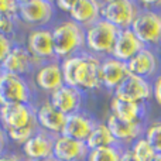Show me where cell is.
<instances>
[{
    "mask_svg": "<svg viewBox=\"0 0 161 161\" xmlns=\"http://www.w3.org/2000/svg\"><path fill=\"white\" fill-rule=\"evenodd\" d=\"M64 83L85 92L97 91L100 83V58L82 51L72 57L61 59Z\"/></svg>",
    "mask_w": 161,
    "mask_h": 161,
    "instance_id": "1",
    "label": "cell"
},
{
    "mask_svg": "<svg viewBox=\"0 0 161 161\" xmlns=\"http://www.w3.org/2000/svg\"><path fill=\"white\" fill-rule=\"evenodd\" d=\"M54 51L58 61L85 51V30L72 20H61L53 28Z\"/></svg>",
    "mask_w": 161,
    "mask_h": 161,
    "instance_id": "2",
    "label": "cell"
},
{
    "mask_svg": "<svg viewBox=\"0 0 161 161\" xmlns=\"http://www.w3.org/2000/svg\"><path fill=\"white\" fill-rule=\"evenodd\" d=\"M119 30L106 20L99 19L85 30V51L97 58L112 55Z\"/></svg>",
    "mask_w": 161,
    "mask_h": 161,
    "instance_id": "3",
    "label": "cell"
},
{
    "mask_svg": "<svg viewBox=\"0 0 161 161\" xmlns=\"http://www.w3.org/2000/svg\"><path fill=\"white\" fill-rule=\"evenodd\" d=\"M57 8L51 0H19V23L31 28L48 27L55 17Z\"/></svg>",
    "mask_w": 161,
    "mask_h": 161,
    "instance_id": "4",
    "label": "cell"
},
{
    "mask_svg": "<svg viewBox=\"0 0 161 161\" xmlns=\"http://www.w3.org/2000/svg\"><path fill=\"white\" fill-rule=\"evenodd\" d=\"M139 2L134 0H105L100 6V19L113 24L117 30L130 28L140 14Z\"/></svg>",
    "mask_w": 161,
    "mask_h": 161,
    "instance_id": "5",
    "label": "cell"
},
{
    "mask_svg": "<svg viewBox=\"0 0 161 161\" xmlns=\"http://www.w3.org/2000/svg\"><path fill=\"white\" fill-rule=\"evenodd\" d=\"M34 88L27 78L2 72L0 75V106L16 103H34Z\"/></svg>",
    "mask_w": 161,
    "mask_h": 161,
    "instance_id": "6",
    "label": "cell"
},
{
    "mask_svg": "<svg viewBox=\"0 0 161 161\" xmlns=\"http://www.w3.org/2000/svg\"><path fill=\"white\" fill-rule=\"evenodd\" d=\"M41 64V61L36 59L30 54L25 44L14 42L10 53L0 64V69L6 74H13V75L23 76V78H28L36 72V69Z\"/></svg>",
    "mask_w": 161,
    "mask_h": 161,
    "instance_id": "7",
    "label": "cell"
},
{
    "mask_svg": "<svg viewBox=\"0 0 161 161\" xmlns=\"http://www.w3.org/2000/svg\"><path fill=\"white\" fill-rule=\"evenodd\" d=\"M31 125H37L34 103L0 106V129L3 131L17 130Z\"/></svg>",
    "mask_w": 161,
    "mask_h": 161,
    "instance_id": "8",
    "label": "cell"
},
{
    "mask_svg": "<svg viewBox=\"0 0 161 161\" xmlns=\"http://www.w3.org/2000/svg\"><path fill=\"white\" fill-rule=\"evenodd\" d=\"M130 28L146 47L157 48L161 37V13L157 10H142Z\"/></svg>",
    "mask_w": 161,
    "mask_h": 161,
    "instance_id": "9",
    "label": "cell"
},
{
    "mask_svg": "<svg viewBox=\"0 0 161 161\" xmlns=\"http://www.w3.org/2000/svg\"><path fill=\"white\" fill-rule=\"evenodd\" d=\"M112 93L113 97L126 102L147 103L150 99H153V85L151 80L127 75Z\"/></svg>",
    "mask_w": 161,
    "mask_h": 161,
    "instance_id": "10",
    "label": "cell"
},
{
    "mask_svg": "<svg viewBox=\"0 0 161 161\" xmlns=\"http://www.w3.org/2000/svg\"><path fill=\"white\" fill-rule=\"evenodd\" d=\"M25 47L36 59L47 62L55 58L53 31L50 27L31 28L25 37Z\"/></svg>",
    "mask_w": 161,
    "mask_h": 161,
    "instance_id": "11",
    "label": "cell"
},
{
    "mask_svg": "<svg viewBox=\"0 0 161 161\" xmlns=\"http://www.w3.org/2000/svg\"><path fill=\"white\" fill-rule=\"evenodd\" d=\"M129 75H134L139 78L153 80L160 74L161 69V59L157 54L156 48H143L137 55H134L127 62Z\"/></svg>",
    "mask_w": 161,
    "mask_h": 161,
    "instance_id": "12",
    "label": "cell"
},
{
    "mask_svg": "<svg viewBox=\"0 0 161 161\" xmlns=\"http://www.w3.org/2000/svg\"><path fill=\"white\" fill-rule=\"evenodd\" d=\"M33 83L36 89L44 92L50 96L53 92L59 89L64 83V76H62L61 62L58 59H51V61L42 62L36 72L33 74Z\"/></svg>",
    "mask_w": 161,
    "mask_h": 161,
    "instance_id": "13",
    "label": "cell"
},
{
    "mask_svg": "<svg viewBox=\"0 0 161 161\" xmlns=\"http://www.w3.org/2000/svg\"><path fill=\"white\" fill-rule=\"evenodd\" d=\"M55 136L47 131L38 130L21 146V156L27 161H42L53 157Z\"/></svg>",
    "mask_w": 161,
    "mask_h": 161,
    "instance_id": "14",
    "label": "cell"
},
{
    "mask_svg": "<svg viewBox=\"0 0 161 161\" xmlns=\"http://www.w3.org/2000/svg\"><path fill=\"white\" fill-rule=\"evenodd\" d=\"M105 123L110 130L112 136L114 137L116 143L122 147H129L136 139L142 137L146 126V123L126 122V120L119 119L113 114H109Z\"/></svg>",
    "mask_w": 161,
    "mask_h": 161,
    "instance_id": "15",
    "label": "cell"
},
{
    "mask_svg": "<svg viewBox=\"0 0 161 161\" xmlns=\"http://www.w3.org/2000/svg\"><path fill=\"white\" fill-rule=\"evenodd\" d=\"M48 100L57 110H59L65 116H68V114L82 110L83 92L74 88V86L62 85L61 88L57 89L55 92H53L48 96Z\"/></svg>",
    "mask_w": 161,
    "mask_h": 161,
    "instance_id": "16",
    "label": "cell"
},
{
    "mask_svg": "<svg viewBox=\"0 0 161 161\" xmlns=\"http://www.w3.org/2000/svg\"><path fill=\"white\" fill-rule=\"evenodd\" d=\"M34 106H36V120L38 129L54 134V136L61 134L67 116L59 110H57L48 99L42 100L41 103Z\"/></svg>",
    "mask_w": 161,
    "mask_h": 161,
    "instance_id": "17",
    "label": "cell"
},
{
    "mask_svg": "<svg viewBox=\"0 0 161 161\" xmlns=\"http://www.w3.org/2000/svg\"><path fill=\"white\" fill-rule=\"evenodd\" d=\"M96 120L88 113V112H76V113L68 114L65 119V125L62 129V136L69 137L79 142H86L89 134L92 133Z\"/></svg>",
    "mask_w": 161,
    "mask_h": 161,
    "instance_id": "18",
    "label": "cell"
},
{
    "mask_svg": "<svg viewBox=\"0 0 161 161\" xmlns=\"http://www.w3.org/2000/svg\"><path fill=\"white\" fill-rule=\"evenodd\" d=\"M89 153L85 142L74 140L62 134L55 136L53 157L58 161H85Z\"/></svg>",
    "mask_w": 161,
    "mask_h": 161,
    "instance_id": "19",
    "label": "cell"
},
{
    "mask_svg": "<svg viewBox=\"0 0 161 161\" xmlns=\"http://www.w3.org/2000/svg\"><path fill=\"white\" fill-rule=\"evenodd\" d=\"M143 48H146V45L137 38V36L131 31V28L119 30V34L116 37V42H114V47L110 57H113L114 59H117L120 62L127 64Z\"/></svg>",
    "mask_w": 161,
    "mask_h": 161,
    "instance_id": "20",
    "label": "cell"
},
{
    "mask_svg": "<svg viewBox=\"0 0 161 161\" xmlns=\"http://www.w3.org/2000/svg\"><path fill=\"white\" fill-rule=\"evenodd\" d=\"M100 0H74L68 19L86 30L100 19Z\"/></svg>",
    "mask_w": 161,
    "mask_h": 161,
    "instance_id": "21",
    "label": "cell"
},
{
    "mask_svg": "<svg viewBox=\"0 0 161 161\" xmlns=\"http://www.w3.org/2000/svg\"><path fill=\"white\" fill-rule=\"evenodd\" d=\"M129 75L127 65L114 59L113 57H106L100 59V83L102 88L113 92L126 76Z\"/></svg>",
    "mask_w": 161,
    "mask_h": 161,
    "instance_id": "22",
    "label": "cell"
},
{
    "mask_svg": "<svg viewBox=\"0 0 161 161\" xmlns=\"http://www.w3.org/2000/svg\"><path fill=\"white\" fill-rule=\"evenodd\" d=\"M110 114L119 117L126 122L134 123H146L148 114L147 103H134L126 102L116 97H112L110 100Z\"/></svg>",
    "mask_w": 161,
    "mask_h": 161,
    "instance_id": "23",
    "label": "cell"
},
{
    "mask_svg": "<svg viewBox=\"0 0 161 161\" xmlns=\"http://www.w3.org/2000/svg\"><path fill=\"white\" fill-rule=\"evenodd\" d=\"M86 147L89 150H96V148L108 147V146H116V140L112 136L109 127L106 126L105 122H96L92 133L89 134V137L85 142ZM119 146V144H117Z\"/></svg>",
    "mask_w": 161,
    "mask_h": 161,
    "instance_id": "24",
    "label": "cell"
},
{
    "mask_svg": "<svg viewBox=\"0 0 161 161\" xmlns=\"http://www.w3.org/2000/svg\"><path fill=\"white\" fill-rule=\"evenodd\" d=\"M123 147L122 146H108V147L89 150L85 161H120Z\"/></svg>",
    "mask_w": 161,
    "mask_h": 161,
    "instance_id": "25",
    "label": "cell"
},
{
    "mask_svg": "<svg viewBox=\"0 0 161 161\" xmlns=\"http://www.w3.org/2000/svg\"><path fill=\"white\" fill-rule=\"evenodd\" d=\"M143 137L147 140L157 154L161 153V119L146 123Z\"/></svg>",
    "mask_w": 161,
    "mask_h": 161,
    "instance_id": "26",
    "label": "cell"
},
{
    "mask_svg": "<svg viewBox=\"0 0 161 161\" xmlns=\"http://www.w3.org/2000/svg\"><path fill=\"white\" fill-rule=\"evenodd\" d=\"M127 148L131 151V154H133V156L136 157L139 161H151L153 160V157L157 154L156 151L153 150V147L148 144V142L143 136L134 140V142L131 143Z\"/></svg>",
    "mask_w": 161,
    "mask_h": 161,
    "instance_id": "27",
    "label": "cell"
},
{
    "mask_svg": "<svg viewBox=\"0 0 161 161\" xmlns=\"http://www.w3.org/2000/svg\"><path fill=\"white\" fill-rule=\"evenodd\" d=\"M37 130H38V125H31V126H27V127L17 129V130L4 131V133H6V136H7L8 142H11V143H14V144L21 147Z\"/></svg>",
    "mask_w": 161,
    "mask_h": 161,
    "instance_id": "28",
    "label": "cell"
},
{
    "mask_svg": "<svg viewBox=\"0 0 161 161\" xmlns=\"http://www.w3.org/2000/svg\"><path fill=\"white\" fill-rule=\"evenodd\" d=\"M19 28V20L13 17H0V34L13 38Z\"/></svg>",
    "mask_w": 161,
    "mask_h": 161,
    "instance_id": "29",
    "label": "cell"
},
{
    "mask_svg": "<svg viewBox=\"0 0 161 161\" xmlns=\"http://www.w3.org/2000/svg\"><path fill=\"white\" fill-rule=\"evenodd\" d=\"M17 11H19V0H0V17L17 19Z\"/></svg>",
    "mask_w": 161,
    "mask_h": 161,
    "instance_id": "30",
    "label": "cell"
},
{
    "mask_svg": "<svg viewBox=\"0 0 161 161\" xmlns=\"http://www.w3.org/2000/svg\"><path fill=\"white\" fill-rule=\"evenodd\" d=\"M14 42L16 41H14L13 38H8V37L0 34V64H2V61L7 57V54L10 53V50L14 45Z\"/></svg>",
    "mask_w": 161,
    "mask_h": 161,
    "instance_id": "31",
    "label": "cell"
},
{
    "mask_svg": "<svg viewBox=\"0 0 161 161\" xmlns=\"http://www.w3.org/2000/svg\"><path fill=\"white\" fill-rule=\"evenodd\" d=\"M153 85V99L157 102V105L161 106V72L151 80Z\"/></svg>",
    "mask_w": 161,
    "mask_h": 161,
    "instance_id": "32",
    "label": "cell"
},
{
    "mask_svg": "<svg viewBox=\"0 0 161 161\" xmlns=\"http://www.w3.org/2000/svg\"><path fill=\"white\" fill-rule=\"evenodd\" d=\"M0 161H25L21 154L16 153V151H4L0 156Z\"/></svg>",
    "mask_w": 161,
    "mask_h": 161,
    "instance_id": "33",
    "label": "cell"
},
{
    "mask_svg": "<svg viewBox=\"0 0 161 161\" xmlns=\"http://www.w3.org/2000/svg\"><path fill=\"white\" fill-rule=\"evenodd\" d=\"M54 6H55L57 10L64 11V13L68 14L71 7H72V2L71 0H57V2H54Z\"/></svg>",
    "mask_w": 161,
    "mask_h": 161,
    "instance_id": "34",
    "label": "cell"
},
{
    "mask_svg": "<svg viewBox=\"0 0 161 161\" xmlns=\"http://www.w3.org/2000/svg\"><path fill=\"white\" fill-rule=\"evenodd\" d=\"M7 144H8V140H7V136H6V133L0 129V156H2L4 151H7L6 148H7Z\"/></svg>",
    "mask_w": 161,
    "mask_h": 161,
    "instance_id": "35",
    "label": "cell"
},
{
    "mask_svg": "<svg viewBox=\"0 0 161 161\" xmlns=\"http://www.w3.org/2000/svg\"><path fill=\"white\" fill-rule=\"evenodd\" d=\"M120 161H139L136 157L131 154V151L129 150L127 147H123L122 151V156H120Z\"/></svg>",
    "mask_w": 161,
    "mask_h": 161,
    "instance_id": "36",
    "label": "cell"
},
{
    "mask_svg": "<svg viewBox=\"0 0 161 161\" xmlns=\"http://www.w3.org/2000/svg\"><path fill=\"white\" fill-rule=\"evenodd\" d=\"M156 51H157V54H158L160 58H161V37H160V41H158V45H157Z\"/></svg>",
    "mask_w": 161,
    "mask_h": 161,
    "instance_id": "37",
    "label": "cell"
},
{
    "mask_svg": "<svg viewBox=\"0 0 161 161\" xmlns=\"http://www.w3.org/2000/svg\"><path fill=\"white\" fill-rule=\"evenodd\" d=\"M151 161H161V153L156 154V156L153 157V160H151Z\"/></svg>",
    "mask_w": 161,
    "mask_h": 161,
    "instance_id": "38",
    "label": "cell"
},
{
    "mask_svg": "<svg viewBox=\"0 0 161 161\" xmlns=\"http://www.w3.org/2000/svg\"><path fill=\"white\" fill-rule=\"evenodd\" d=\"M25 161H27V160H25ZM42 161H58V160H57V158H54V157H51V158H47V160H42Z\"/></svg>",
    "mask_w": 161,
    "mask_h": 161,
    "instance_id": "39",
    "label": "cell"
},
{
    "mask_svg": "<svg viewBox=\"0 0 161 161\" xmlns=\"http://www.w3.org/2000/svg\"><path fill=\"white\" fill-rule=\"evenodd\" d=\"M0 75H2V69H0Z\"/></svg>",
    "mask_w": 161,
    "mask_h": 161,
    "instance_id": "40",
    "label": "cell"
}]
</instances>
